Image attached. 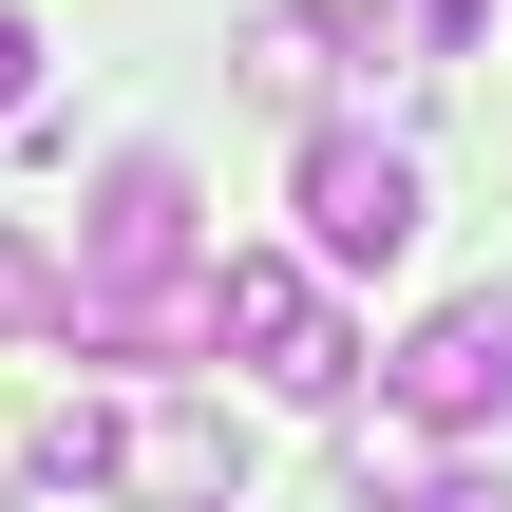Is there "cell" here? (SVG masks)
I'll return each mask as SVG.
<instances>
[{
    "label": "cell",
    "mask_w": 512,
    "mask_h": 512,
    "mask_svg": "<svg viewBox=\"0 0 512 512\" xmlns=\"http://www.w3.org/2000/svg\"><path fill=\"white\" fill-rule=\"evenodd\" d=\"M209 361H247V380L304 399V418L361 380V342H342V304H323L304 247H209Z\"/></svg>",
    "instance_id": "6da1fadb"
},
{
    "label": "cell",
    "mask_w": 512,
    "mask_h": 512,
    "mask_svg": "<svg viewBox=\"0 0 512 512\" xmlns=\"http://www.w3.org/2000/svg\"><path fill=\"white\" fill-rule=\"evenodd\" d=\"M418 247V152L380 114H323L304 133V266H399Z\"/></svg>",
    "instance_id": "7a4b0ae2"
},
{
    "label": "cell",
    "mask_w": 512,
    "mask_h": 512,
    "mask_svg": "<svg viewBox=\"0 0 512 512\" xmlns=\"http://www.w3.org/2000/svg\"><path fill=\"white\" fill-rule=\"evenodd\" d=\"M380 418L399 437H494L512 418V304H437V323H399V361H380Z\"/></svg>",
    "instance_id": "3957f363"
},
{
    "label": "cell",
    "mask_w": 512,
    "mask_h": 512,
    "mask_svg": "<svg viewBox=\"0 0 512 512\" xmlns=\"http://www.w3.org/2000/svg\"><path fill=\"white\" fill-rule=\"evenodd\" d=\"M171 266H209V247H190V171H171V152H114V171H95V209H76L57 304H114V285H171Z\"/></svg>",
    "instance_id": "277c9868"
},
{
    "label": "cell",
    "mask_w": 512,
    "mask_h": 512,
    "mask_svg": "<svg viewBox=\"0 0 512 512\" xmlns=\"http://www.w3.org/2000/svg\"><path fill=\"white\" fill-rule=\"evenodd\" d=\"M133 512H247V418L228 399H114V475Z\"/></svg>",
    "instance_id": "5b68a950"
},
{
    "label": "cell",
    "mask_w": 512,
    "mask_h": 512,
    "mask_svg": "<svg viewBox=\"0 0 512 512\" xmlns=\"http://www.w3.org/2000/svg\"><path fill=\"white\" fill-rule=\"evenodd\" d=\"M19 475H38V494H95V475H114V399H57V418L19 437Z\"/></svg>",
    "instance_id": "8992f818"
},
{
    "label": "cell",
    "mask_w": 512,
    "mask_h": 512,
    "mask_svg": "<svg viewBox=\"0 0 512 512\" xmlns=\"http://www.w3.org/2000/svg\"><path fill=\"white\" fill-rule=\"evenodd\" d=\"M323 76H342V57H323L304 19H266V38H247V95H266V114H323Z\"/></svg>",
    "instance_id": "52a82bcc"
},
{
    "label": "cell",
    "mask_w": 512,
    "mask_h": 512,
    "mask_svg": "<svg viewBox=\"0 0 512 512\" xmlns=\"http://www.w3.org/2000/svg\"><path fill=\"white\" fill-rule=\"evenodd\" d=\"M0 342H57V247L0 209Z\"/></svg>",
    "instance_id": "ba28073f"
},
{
    "label": "cell",
    "mask_w": 512,
    "mask_h": 512,
    "mask_svg": "<svg viewBox=\"0 0 512 512\" xmlns=\"http://www.w3.org/2000/svg\"><path fill=\"white\" fill-rule=\"evenodd\" d=\"M304 38H323V57H361V76H380V57H399V38H418V0H304Z\"/></svg>",
    "instance_id": "9c48e42d"
},
{
    "label": "cell",
    "mask_w": 512,
    "mask_h": 512,
    "mask_svg": "<svg viewBox=\"0 0 512 512\" xmlns=\"http://www.w3.org/2000/svg\"><path fill=\"white\" fill-rule=\"evenodd\" d=\"M38 114V19H0V133Z\"/></svg>",
    "instance_id": "30bf717a"
},
{
    "label": "cell",
    "mask_w": 512,
    "mask_h": 512,
    "mask_svg": "<svg viewBox=\"0 0 512 512\" xmlns=\"http://www.w3.org/2000/svg\"><path fill=\"white\" fill-rule=\"evenodd\" d=\"M399 512H512V475H418Z\"/></svg>",
    "instance_id": "8fae6325"
},
{
    "label": "cell",
    "mask_w": 512,
    "mask_h": 512,
    "mask_svg": "<svg viewBox=\"0 0 512 512\" xmlns=\"http://www.w3.org/2000/svg\"><path fill=\"white\" fill-rule=\"evenodd\" d=\"M0 512H19V494H0Z\"/></svg>",
    "instance_id": "7c38bea8"
}]
</instances>
